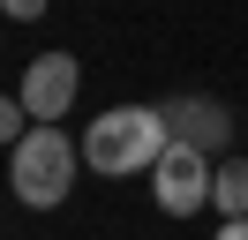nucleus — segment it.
I'll return each mask as SVG.
<instances>
[{
	"label": "nucleus",
	"instance_id": "obj_1",
	"mask_svg": "<svg viewBox=\"0 0 248 240\" xmlns=\"http://www.w3.org/2000/svg\"><path fill=\"white\" fill-rule=\"evenodd\" d=\"M166 143H173V128H166L158 105H106V113L83 128V165H98L106 180L151 173V165L166 158Z\"/></svg>",
	"mask_w": 248,
	"mask_h": 240
},
{
	"label": "nucleus",
	"instance_id": "obj_8",
	"mask_svg": "<svg viewBox=\"0 0 248 240\" xmlns=\"http://www.w3.org/2000/svg\"><path fill=\"white\" fill-rule=\"evenodd\" d=\"M218 240H248V218H226V233H218Z\"/></svg>",
	"mask_w": 248,
	"mask_h": 240
},
{
	"label": "nucleus",
	"instance_id": "obj_7",
	"mask_svg": "<svg viewBox=\"0 0 248 240\" xmlns=\"http://www.w3.org/2000/svg\"><path fill=\"white\" fill-rule=\"evenodd\" d=\"M0 8L16 15V23H38V15H46V8H53V0H0Z\"/></svg>",
	"mask_w": 248,
	"mask_h": 240
},
{
	"label": "nucleus",
	"instance_id": "obj_6",
	"mask_svg": "<svg viewBox=\"0 0 248 240\" xmlns=\"http://www.w3.org/2000/svg\"><path fill=\"white\" fill-rule=\"evenodd\" d=\"M211 203L226 218H248V158H218V180H211Z\"/></svg>",
	"mask_w": 248,
	"mask_h": 240
},
{
	"label": "nucleus",
	"instance_id": "obj_5",
	"mask_svg": "<svg viewBox=\"0 0 248 240\" xmlns=\"http://www.w3.org/2000/svg\"><path fill=\"white\" fill-rule=\"evenodd\" d=\"M166 128H173V143L203 150V158H218V150L233 143V113L218 98H173L166 105Z\"/></svg>",
	"mask_w": 248,
	"mask_h": 240
},
{
	"label": "nucleus",
	"instance_id": "obj_2",
	"mask_svg": "<svg viewBox=\"0 0 248 240\" xmlns=\"http://www.w3.org/2000/svg\"><path fill=\"white\" fill-rule=\"evenodd\" d=\"M76 165H83V143H68L61 128H31L16 150H8L16 203H23V210H61L68 188H76Z\"/></svg>",
	"mask_w": 248,
	"mask_h": 240
},
{
	"label": "nucleus",
	"instance_id": "obj_4",
	"mask_svg": "<svg viewBox=\"0 0 248 240\" xmlns=\"http://www.w3.org/2000/svg\"><path fill=\"white\" fill-rule=\"evenodd\" d=\"M76 90H83V68H76V53H38L31 68H23V83H16V98L31 105V120L38 128H53V120L76 105Z\"/></svg>",
	"mask_w": 248,
	"mask_h": 240
},
{
	"label": "nucleus",
	"instance_id": "obj_3",
	"mask_svg": "<svg viewBox=\"0 0 248 240\" xmlns=\"http://www.w3.org/2000/svg\"><path fill=\"white\" fill-rule=\"evenodd\" d=\"M211 180H218V158H203L188 143H166V158L151 165V195H158L166 218H196L211 203Z\"/></svg>",
	"mask_w": 248,
	"mask_h": 240
}]
</instances>
